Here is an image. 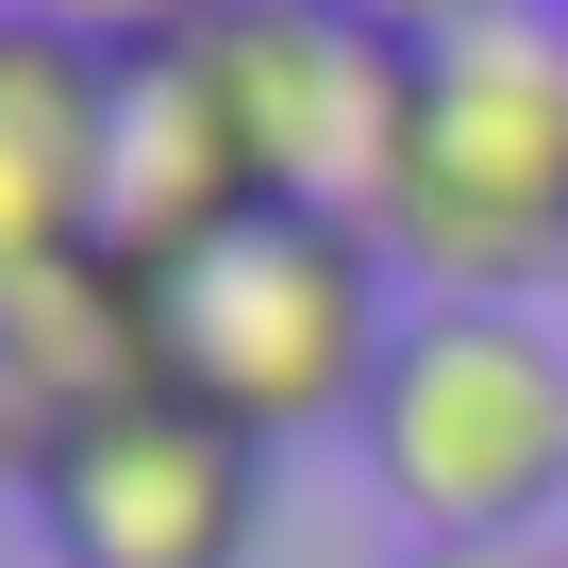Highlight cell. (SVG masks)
Wrapping results in <instances>:
<instances>
[{"label":"cell","instance_id":"9","mask_svg":"<svg viewBox=\"0 0 568 568\" xmlns=\"http://www.w3.org/2000/svg\"><path fill=\"white\" fill-rule=\"evenodd\" d=\"M402 568H568V551H551V535H418Z\"/></svg>","mask_w":568,"mask_h":568},{"label":"cell","instance_id":"10","mask_svg":"<svg viewBox=\"0 0 568 568\" xmlns=\"http://www.w3.org/2000/svg\"><path fill=\"white\" fill-rule=\"evenodd\" d=\"M335 18H368V34H402V51H435V34H468L485 0H335Z\"/></svg>","mask_w":568,"mask_h":568},{"label":"cell","instance_id":"4","mask_svg":"<svg viewBox=\"0 0 568 568\" xmlns=\"http://www.w3.org/2000/svg\"><path fill=\"white\" fill-rule=\"evenodd\" d=\"M217 84H234V134H251V184L267 201L385 234L402 134H418V51L402 34L335 18V0H234V18H217Z\"/></svg>","mask_w":568,"mask_h":568},{"label":"cell","instance_id":"1","mask_svg":"<svg viewBox=\"0 0 568 568\" xmlns=\"http://www.w3.org/2000/svg\"><path fill=\"white\" fill-rule=\"evenodd\" d=\"M151 302H168V402H201V418H234V435L284 452V435H352L368 418L418 284L352 217L251 201V217H217L201 251L151 267Z\"/></svg>","mask_w":568,"mask_h":568},{"label":"cell","instance_id":"6","mask_svg":"<svg viewBox=\"0 0 568 568\" xmlns=\"http://www.w3.org/2000/svg\"><path fill=\"white\" fill-rule=\"evenodd\" d=\"M101 201H118V68L0 0V284L101 251Z\"/></svg>","mask_w":568,"mask_h":568},{"label":"cell","instance_id":"3","mask_svg":"<svg viewBox=\"0 0 568 568\" xmlns=\"http://www.w3.org/2000/svg\"><path fill=\"white\" fill-rule=\"evenodd\" d=\"M352 452L418 535H551L568 518V335L535 302H418Z\"/></svg>","mask_w":568,"mask_h":568},{"label":"cell","instance_id":"2","mask_svg":"<svg viewBox=\"0 0 568 568\" xmlns=\"http://www.w3.org/2000/svg\"><path fill=\"white\" fill-rule=\"evenodd\" d=\"M385 267L418 302H535L568 267V0H485L418 51Z\"/></svg>","mask_w":568,"mask_h":568},{"label":"cell","instance_id":"5","mask_svg":"<svg viewBox=\"0 0 568 568\" xmlns=\"http://www.w3.org/2000/svg\"><path fill=\"white\" fill-rule=\"evenodd\" d=\"M34 551L51 568H251L267 535V435L201 402H118L34 452Z\"/></svg>","mask_w":568,"mask_h":568},{"label":"cell","instance_id":"7","mask_svg":"<svg viewBox=\"0 0 568 568\" xmlns=\"http://www.w3.org/2000/svg\"><path fill=\"white\" fill-rule=\"evenodd\" d=\"M0 385H18L34 452L118 418V402H168V302H151V267L101 234V251H51L0 284Z\"/></svg>","mask_w":568,"mask_h":568},{"label":"cell","instance_id":"11","mask_svg":"<svg viewBox=\"0 0 568 568\" xmlns=\"http://www.w3.org/2000/svg\"><path fill=\"white\" fill-rule=\"evenodd\" d=\"M34 485V418H18V385H0V501Z\"/></svg>","mask_w":568,"mask_h":568},{"label":"cell","instance_id":"8","mask_svg":"<svg viewBox=\"0 0 568 568\" xmlns=\"http://www.w3.org/2000/svg\"><path fill=\"white\" fill-rule=\"evenodd\" d=\"M18 18H51L68 51H101V68H134V51H184V34H217L234 0H18Z\"/></svg>","mask_w":568,"mask_h":568}]
</instances>
